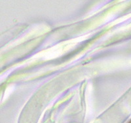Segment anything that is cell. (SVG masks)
<instances>
[{"mask_svg": "<svg viewBox=\"0 0 131 123\" xmlns=\"http://www.w3.org/2000/svg\"><path fill=\"white\" fill-rule=\"evenodd\" d=\"M129 123H131V121H130V122H129Z\"/></svg>", "mask_w": 131, "mask_h": 123, "instance_id": "6da1fadb", "label": "cell"}]
</instances>
